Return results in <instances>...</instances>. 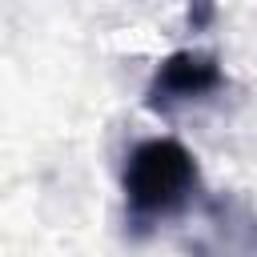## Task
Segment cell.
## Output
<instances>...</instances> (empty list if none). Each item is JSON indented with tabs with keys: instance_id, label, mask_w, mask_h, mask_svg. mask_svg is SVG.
<instances>
[{
	"instance_id": "3",
	"label": "cell",
	"mask_w": 257,
	"mask_h": 257,
	"mask_svg": "<svg viewBox=\"0 0 257 257\" xmlns=\"http://www.w3.org/2000/svg\"><path fill=\"white\" fill-rule=\"evenodd\" d=\"M209 20H213V0H193L189 4V24L193 28H205Z\"/></svg>"
},
{
	"instance_id": "1",
	"label": "cell",
	"mask_w": 257,
	"mask_h": 257,
	"mask_svg": "<svg viewBox=\"0 0 257 257\" xmlns=\"http://www.w3.org/2000/svg\"><path fill=\"white\" fill-rule=\"evenodd\" d=\"M197 185H201L197 157L173 137L141 141L124 157L120 189H124V209L133 225H153V221L181 213L193 201Z\"/></svg>"
},
{
	"instance_id": "2",
	"label": "cell",
	"mask_w": 257,
	"mask_h": 257,
	"mask_svg": "<svg viewBox=\"0 0 257 257\" xmlns=\"http://www.w3.org/2000/svg\"><path fill=\"white\" fill-rule=\"evenodd\" d=\"M221 88H225V68L213 52L177 48L153 68V76L145 84V108L149 112H173V108L205 100Z\"/></svg>"
}]
</instances>
